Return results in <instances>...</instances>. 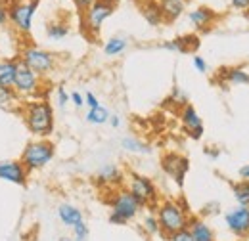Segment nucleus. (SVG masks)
I'll list each match as a JSON object with an SVG mask.
<instances>
[{"label":"nucleus","mask_w":249,"mask_h":241,"mask_svg":"<svg viewBox=\"0 0 249 241\" xmlns=\"http://www.w3.org/2000/svg\"><path fill=\"white\" fill-rule=\"evenodd\" d=\"M21 119L35 138H50L56 128L54 107L46 98H33L21 103Z\"/></svg>","instance_id":"f257e3e1"},{"label":"nucleus","mask_w":249,"mask_h":241,"mask_svg":"<svg viewBox=\"0 0 249 241\" xmlns=\"http://www.w3.org/2000/svg\"><path fill=\"white\" fill-rule=\"evenodd\" d=\"M154 212H156L159 228H161V236L165 240L177 232L186 230L188 220L192 216L184 199H159Z\"/></svg>","instance_id":"f03ea898"},{"label":"nucleus","mask_w":249,"mask_h":241,"mask_svg":"<svg viewBox=\"0 0 249 241\" xmlns=\"http://www.w3.org/2000/svg\"><path fill=\"white\" fill-rule=\"evenodd\" d=\"M144 207L136 201V197L126 189V188H117L113 189L109 197V224L113 226H126L128 222L136 220Z\"/></svg>","instance_id":"7ed1b4c3"},{"label":"nucleus","mask_w":249,"mask_h":241,"mask_svg":"<svg viewBox=\"0 0 249 241\" xmlns=\"http://www.w3.org/2000/svg\"><path fill=\"white\" fill-rule=\"evenodd\" d=\"M18 60L21 61L23 65H27L31 71H35L38 77H46L50 73H54V69L58 67V56L38 44H23L19 50Z\"/></svg>","instance_id":"20e7f679"},{"label":"nucleus","mask_w":249,"mask_h":241,"mask_svg":"<svg viewBox=\"0 0 249 241\" xmlns=\"http://www.w3.org/2000/svg\"><path fill=\"white\" fill-rule=\"evenodd\" d=\"M54 155H56V146L48 138H35L25 144V148L19 155V161L29 172H35V171H42L44 167H48Z\"/></svg>","instance_id":"39448f33"},{"label":"nucleus","mask_w":249,"mask_h":241,"mask_svg":"<svg viewBox=\"0 0 249 241\" xmlns=\"http://www.w3.org/2000/svg\"><path fill=\"white\" fill-rule=\"evenodd\" d=\"M6 6H8V21L12 29L21 36L29 34L40 0H10Z\"/></svg>","instance_id":"423d86ee"},{"label":"nucleus","mask_w":249,"mask_h":241,"mask_svg":"<svg viewBox=\"0 0 249 241\" xmlns=\"http://www.w3.org/2000/svg\"><path fill=\"white\" fill-rule=\"evenodd\" d=\"M134 197L136 201L144 207V209H156L159 203V191H157L156 182L144 174L138 172H130L126 176V186H124Z\"/></svg>","instance_id":"0eeeda50"},{"label":"nucleus","mask_w":249,"mask_h":241,"mask_svg":"<svg viewBox=\"0 0 249 241\" xmlns=\"http://www.w3.org/2000/svg\"><path fill=\"white\" fill-rule=\"evenodd\" d=\"M117 8V0H94L83 12V27L90 36H98L102 25L113 16Z\"/></svg>","instance_id":"6e6552de"},{"label":"nucleus","mask_w":249,"mask_h":241,"mask_svg":"<svg viewBox=\"0 0 249 241\" xmlns=\"http://www.w3.org/2000/svg\"><path fill=\"white\" fill-rule=\"evenodd\" d=\"M42 86H44V83H42V77H38L35 71H31L27 65H23L21 61H19V65H18V73H16V79H14V90L16 94L19 96V98H36L40 92H42Z\"/></svg>","instance_id":"1a4fd4ad"},{"label":"nucleus","mask_w":249,"mask_h":241,"mask_svg":"<svg viewBox=\"0 0 249 241\" xmlns=\"http://www.w3.org/2000/svg\"><path fill=\"white\" fill-rule=\"evenodd\" d=\"M161 169H163V172L169 178L175 180V184L178 188H182L184 180H186L188 171H190V161H188V157H184L182 153L169 151V153H165L161 157Z\"/></svg>","instance_id":"9d476101"},{"label":"nucleus","mask_w":249,"mask_h":241,"mask_svg":"<svg viewBox=\"0 0 249 241\" xmlns=\"http://www.w3.org/2000/svg\"><path fill=\"white\" fill-rule=\"evenodd\" d=\"M226 230L236 240H249V207H234L224 212Z\"/></svg>","instance_id":"9b49d317"},{"label":"nucleus","mask_w":249,"mask_h":241,"mask_svg":"<svg viewBox=\"0 0 249 241\" xmlns=\"http://www.w3.org/2000/svg\"><path fill=\"white\" fill-rule=\"evenodd\" d=\"M0 180L14 186H27L29 171L19 159H2L0 161Z\"/></svg>","instance_id":"f8f14e48"},{"label":"nucleus","mask_w":249,"mask_h":241,"mask_svg":"<svg viewBox=\"0 0 249 241\" xmlns=\"http://www.w3.org/2000/svg\"><path fill=\"white\" fill-rule=\"evenodd\" d=\"M178 119L182 122V128L186 130V134L192 138V140H201L203 134H205V128H203V120L199 117L197 109L192 105V103H186L180 113H178Z\"/></svg>","instance_id":"ddd939ff"},{"label":"nucleus","mask_w":249,"mask_h":241,"mask_svg":"<svg viewBox=\"0 0 249 241\" xmlns=\"http://www.w3.org/2000/svg\"><path fill=\"white\" fill-rule=\"evenodd\" d=\"M123 171L115 163H106L96 172V184L98 186H104V188H109V189H117V188H123Z\"/></svg>","instance_id":"4468645a"},{"label":"nucleus","mask_w":249,"mask_h":241,"mask_svg":"<svg viewBox=\"0 0 249 241\" xmlns=\"http://www.w3.org/2000/svg\"><path fill=\"white\" fill-rule=\"evenodd\" d=\"M159 48L169 50V52H178V54H192L199 48V36L197 34H182L173 40H165L159 44Z\"/></svg>","instance_id":"2eb2a0df"},{"label":"nucleus","mask_w":249,"mask_h":241,"mask_svg":"<svg viewBox=\"0 0 249 241\" xmlns=\"http://www.w3.org/2000/svg\"><path fill=\"white\" fill-rule=\"evenodd\" d=\"M215 19H217L215 10H211L207 6H197V8H194V10L188 12V21L197 31H203V33L211 29V25L215 23Z\"/></svg>","instance_id":"dca6fc26"},{"label":"nucleus","mask_w":249,"mask_h":241,"mask_svg":"<svg viewBox=\"0 0 249 241\" xmlns=\"http://www.w3.org/2000/svg\"><path fill=\"white\" fill-rule=\"evenodd\" d=\"M188 232L192 234L194 241H217L213 228L201 216H196V214H192L188 220Z\"/></svg>","instance_id":"f3484780"},{"label":"nucleus","mask_w":249,"mask_h":241,"mask_svg":"<svg viewBox=\"0 0 249 241\" xmlns=\"http://www.w3.org/2000/svg\"><path fill=\"white\" fill-rule=\"evenodd\" d=\"M58 218H60V222H62L65 228H75L77 224H81V222H85V214L83 211L77 207V205H73V203H62V205H58Z\"/></svg>","instance_id":"a211bd4d"},{"label":"nucleus","mask_w":249,"mask_h":241,"mask_svg":"<svg viewBox=\"0 0 249 241\" xmlns=\"http://www.w3.org/2000/svg\"><path fill=\"white\" fill-rule=\"evenodd\" d=\"M218 81L224 85H249V69L246 67H224L218 71Z\"/></svg>","instance_id":"6ab92c4d"},{"label":"nucleus","mask_w":249,"mask_h":241,"mask_svg":"<svg viewBox=\"0 0 249 241\" xmlns=\"http://www.w3.org/2000/svg\"><path fill=\"white\" fill-rule=\"evenodd\" d=\"M157 4L161 8L163 19L169 21V23L177 21L186 12V2L184 0H157Z\"/></svg>","instance_id":"aec40b11"},{"label":"nucleus","mask_w":249,"mask_h":241,"mask_svg":"<svg viewBox=\"0 0 249 241\" xmlns=\"http://www.w3.org/2000/svg\"><path fill=\"white\" fill-rule=\"evenodd\" d=\"M18 58H0V86H14V79L18 73Z\"/></svg>","instance_id":"412c9836"},{"label":"nucleus","mask_w":249,"mask_h":241,"mask_svg":"<svg viewBox=\"0 0 249 241\" xmlns=\"http://www.w3.org/2000/svg\"><path fill=\"white\" fill-rule=\"evenodd\" d=\"M140 12H142V17L146 19V23H148V25H152V27H159L161 23H165V19H163V14H161V8H159L157 0H144V4H142V8H140Z\"/></svg>","instance_id":"4be33fe9"},{"label":"nucleus","mask_w":249,"mask_h":241,"mask_svg":"<svg viewBox=\"0 0 249 241\" xmlns=\"http://www.w3.org/2000/svg\"><path fill=\"white\" fill-rule=\"evenodd\" d=\"M71 33V25L62 19H54L50 23H46V38L52 42H60L63 38H67Z\"/></svg>","instance_id":"5701e85b"},{"label":"nucleus","mask_w":249,"mask_h":241,"mask_svg":"<svg viewBox=\"0 0 249 241\" xmlns=\"http://www.w3.org/2000/svg\"><path fill=\"white\" fill-rule=\"evenodd\" d=\"M121 148L126 153H134V155H150L152 153V148L146 142H142L140 138H136V136H124V138H121Z\"/></svg>","instance_id":"b1692460"},{"label":"nucleus","mask_w":249,"mask_h":241,"mask_svg":"<svg viewBox=\"0 0 249 241\" xmlns=\"http://www.w3.org/2000/svg\"><path fill=\"white\" fill-rule=\"evenodd\" d=\"M126 48H128V38H124V36H111L104 42V54L107 58L121 56V54H124Z\"/></svg>","instance_id":"393cba45"},{"label":"nucleus","mask_w":249,"mask_h":241,"mask_svg":"<svg viewBox=\"0 0 249 241\" xmlns=\"http://www.w3.org/2000/svg\"><path fill=\"white\" fill-rule=\"evenodd\" d=\"M140 228L142 232L148 236V238H157L161 236V228H159V222H157V216L154 209H150V212H146L142 216V222H140Z\"/></svg>","instance_id":"a878e982"},{"label":"nucleus","mask_w":249,"mask_h":241,"mask_svg":"<svg viewBox=\"0 0 249 241\" xmlns=\"http://www.w3.org/2000/svg\"><path fill=\"white\" fill-rule=\"evenodd\" d=\"M232 195L238 207H249V182L240 180L232 184Z\"/></svg>","instance_id":"bb28decb"},{"label":"nucleus","mask_w":249,"mask_h":241,"mask_svg":"<svg viewBox=\"0 0 249 241\" xmlns=\"http://www.w3.org/2000/svg\"><path fill=\"white\" fill-rule=\"evenodd\" d=\"M109 115H111L109 109L104 107V105H100V107H96V109H89L87 115H85V120L90 122V124L100 126V124H106V122L109 120Z\"/></svg>","instance_id":"cd10ccee"},{"label":"nucleus","mask_w":249,"mask_h":241,"mask_svg":"<svg viewBox=\"0 0 249 241\" xmlns=\"http://www.w3.org/2000/svg\"><path fill=\"white\" fill-rule=\"evenodd\" d=\"M19 96L16 94L14 88H8V86H0V107L4 109H12L16 105H19Z\"/></svg>","instance_id":"c85d7f7f"},{"label":"nucleus","mask_w":249,"mask_h":241,"mask_svg":"<svg viewBox=\"0 0 249 241\" xmlns=\"http://www.w3.org/2000/svg\"><path fill=\"white\" fill-rule=\"evenodd\" d=\"M167 102H169V103H173V105H177V107H180V109H182L186 103H190V102H188L186 92L182 90L178 85H175V86L171 88V94H169Z\"/></svg>","instance_id":"c756f323"},{"label":"nucleus","mask_w":249,"mask_h":241,"mask_svg":"<svg viewBox=\"0 0 249 241\" xmlns=\"http://www.w3.org/2000/svg\"><path fill=\"white\" fill-rule=\"evenodd\" d=\"M71 232H73V241H89V236H90V228L87 222L77 224L75 228H71Z\"/></svg>","instance_id":"7c9ffc66"},{"label":"nucleus","mask_w":249,"mask_h":241,"mask_svg":"<svg viewBox=\"0 0 249 241\" xmlns=\"http://www.w3.org/2000/svg\"><path fill=\"white\" fill-rule=\"evenodd\" d=\"M192 65H194V69H196L197 73H201V75H205V73L209 71V65H207L205 58H201L199 54H194V56H192Z\"/></svg>","instance_id":"2f4dec72"},{"label":"nucleus","mask_w":249,"mask_h":241,"mask_svg":"<svg viewBox=\"0 0 249 241\" xmlns=\"http://www.w3.org/2000/svg\"><path fill=\"white\" fill-rule=\"evenodd\" d=\"M67 103H69V92L65 90L63 86H58V88H56V105H58L60 109H65Z\"/></svg>","instance_id":"473e14b6"},{"label":"nucleus","mask_w":249,"mask_h":241,"mask_svg":"<svg viewBox=\"0 0 249 241\" xmlns=\"http://www.w3.org/2000/svg\"><path fill=\"white\" fill-rule=\"evenodd\" d=\"M69 102H71V103H73L77 109L85 107V96H83L81 92H77V90L71 92V94H69Z\"/></svg>","instance_id":"72a5a7b5"},{"label":"nucleus","mask_w":249,"mask_h":241,"mask_svg":"<svg viewBox=\"0 0 249 241\" xmlns=\"http://www.w3.org/2000/svg\"><path fill=\"white\" fill-rule=\"evenodd\" d=\"M85 105H87L89 109H96V107H100L102 103H100V100L96 98L94 92H87V94H85Z\"/></svg>","instance_id":"f704fd0d"},{"label":"nucleus","mask_w":249,"mask_h":241,"mask_svg":"<svg viewBox=\"0 0 249 241\" xmlns=\"http://www.w3.org/2000/svg\"><path fill=\"white\" fill-rule=\"evenodd\" d=\"M167 241H194V238H192V234L188 232V228H186V230H182V232H177V234L169 236Z\"/></svg>","instance_id":"c9c22d12"},{"label":"nucleus","mask_w":249,"mask_h":241,"mask_svg":"<svg viewBox=\"0 0 249 241\" xmlns=\"http://www.w3.org/2000/svg\"><path fill=\"white\" fill-rule=\"evenodd\" d=\"M230 6L240 12H249V0H230Z\"/></svg>","instance_id":"e433bc0d"},{"label":"nucleus","mask_w":249,"mask_h":241,"mask_svg":"<svg viewBox=\"0 0 249 241\" xmlns=\"http://www.w3.org/2000/svg\"><path fill=\"white\" fill-rule=\"evenodd\" d=\"M10 21H8V6L4 2H0V29L6 27Z\"/></svg>","instance_id":"4c0bfd02"},{"label":"nucleus","mask_w":249,"mask_h":241,"mask_svg":"<svg viewBox=\"0 0 249 241\" xmlns=\"http://www.w3.org/2000/svg\"><path fill=\"white\" fill-rule=\"evenodd\" d=\"M203 153H205L209 159H213V161H217L218 157H220V150H218V148H211V146H209V148H205Z\"/></svg>","instance_id":"58836bf2"},{"label":"nucleus","mask_w":249,"mask_h":241,"mask_svg":"<svg viewBox=\"0 0 249 241\" xmlns=\"http://www.w3.org/2000/svg\"><path fill=\"white\" fill-rule=\"evenodd\" d=\"M238 176H240L242 180H248L249 182V163L238 169Z\"/></svg>","instance_id":"ea45409f"},{"label":"nucleus","mask_w":249,"mask_h":241,"mask_svg":"<svg viewBox=\"0 0 249 241\" xmlns=\"http://www.w3.org/2000/svg\"><path fill=\"white\" fill-rule=\"evenodd\" d=\"M107 122H109L111 128H119V126H121V117L113 113V115H109V120H107Z\"/></svg>","instance_id":"a19ab883"},{"label":"nucleus","mask_w":249,"mask_h":241,"mask_svg":"<svg viewBox=\"0 0 249 241\" xmlns=\"http://www.w3.org/2000/svg\"><path fill=\"white\" fill-rule=\"evenodd\" d=\"M73 2H75V6H77L79 10H83V12H85V10H87V8L92 4L94 0H73Z\"/></svg>","instance_id":"79ce46f5"},{"label":"nucleus","mask_w":249,"mask_h":241,"mask_svg":"<svg viewBox=\"0 0 249 241\" xmlns=\"http://www.w3.org/2000/svg\"><path fill=\"white\" fill-rule=\"evenodd\" d=\"M60 241H73V240H69V238H62Z\"/></svg>","instance_id":"37998d69"},{"label":"nucleus","mask_w":249,"mask_h":241,"mask_svg":"<svg viewBox=\"0 0 249 241\" xmlns=\"http://www.w3.org/2000/svg\"><path fill=\"white\" fill-rule=\"evenodd\" d=\"M246 14H248V19H249V12H246Z\"/></svg>","instance_id":"c03bdc74"},{"label":"nucleus","mask_w":249,"mask_h":241,"mask_svg":"<svg viewBox=\"0 0 249 241\" xmlns=\"http://www.w3.org/2000/svg\"><path fill=\"white\" fill-rule=\"evenodd\" d=\"M184 2H190V0H184Z\"/></svg>","instance_id":"a18cd8bd"},{"label":"nucleus","mask_w":249,"mask_h":241,"mask_svg":"<svg viewBox=\"0 0 249 241\" xmlns=\"http://www.w3.org/2000/svg\"><path fill=\"white\" fill-rule=\"evenodd\" d=\"M238 241H242V240H238Z\"/></svg>","instance_id":"49530a36"}]
</instances>
